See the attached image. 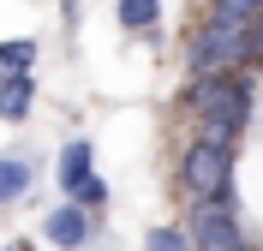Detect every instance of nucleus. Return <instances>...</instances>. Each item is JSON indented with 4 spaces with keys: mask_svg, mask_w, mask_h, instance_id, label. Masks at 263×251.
Wrapping results in <instances>:
<instances>
[{
    "mask_svg": "<svg viewBox=\"0 0 263 251\" xmlns=\"http://www.w3.org/2000/svg\"><path fill=\"white\" fill-rule=\"evenodd\" d=\"M192 251H239L246 234H239V221H233L228 203H197L192 209Z\"/></svg>",
    "mask_w": 263,
    "mask_h": 251,
    "instance_id": "nucleus-3",
    "label": "nucleus"
},
{
    "mask_svg": "<svg viewBox=\"0 0 263 251\" xmlns=\"http://www.w3.org/2000/svg\"><path fill=\"white\" fill-rule=\"evenodd\" d=\"M120 24H126L132 36H156V24H162V0H120Z\"/></svg>",
    "mask_w": 263,
    "mask_h": 251,
    "instance_id": "nucleus-8",
    "label": "nucleus"
},
{
    "mask_svg": "<svg viewBox=\"0 0 263 251\" xmlns=\"http://www.w3.org/2000/svg\"><path fill=\"white\" fill-rule=\"evenodd\" d=\"M180 191L192 203H228L233 198V150H221V144H185L180 156Z\"/></svg>",
    "mask_w": 263,
    "mask_h": 251,
    "instance_id": "nucleus-2",
    "label": "nucleus"
},
{
    "mask_svg": "<svg viewBox=\"0 0 263 251\" xmlns=\"http://www.w3.org/2000/svg\"><path fill=\"white\" fill-rule=\"evenodd\" d=\"M42 234H48L60 251H78V245H90L96 221H90V209H78V203H60V209H54V216L42 221Z\"/></svg>",
    "mask_w": 263,
    "mask_h": 251,
    "instance_id": "nucleus-4",
    "label": "nucleus"
},
{
    "mask_svg": "<svg viewBox=\"0 0 263 251\" xmlns=\"http://www.w3.org/2000/svg\"><path fill=\"white\" fill-rule=\"evenodd\" d=\"M30 191V162L24 156H0V203H18Z\"/></svg>",
    "mask_w": 263,
    "mask_h": 251,
    "instance_id": "nucleus-9",
    "label": "nucleus"
},
{
    "mask_svg": "<svg viewBox=\"0 0 263 251\" xmlns=\"http://www.w3.org/2000/svg\"><path fill=\"white\" fill-rule=\"evenodd\" d=\"M36 66V42L30 36H12V42H0V78H24Z\"/></svg>",
    "mask_w": 263,
    "mask_h": 251,
    "instance_id": "nucleus-10",
    "label": "nucleus"
},
{
    "mask_svg": "<svg viewBox=\"0 0 263 251\" xmlns=\"http://www.w3.org/2000/svg\"><path fill=\"white\" fill-rule=\"evenodd\" d=\"M144 251H192V239H185V227H149Z\"/></svg>",
    "mask_w": 263,
    "mask_h": 251,
    "instance_id": "nucleus-11",
    "label": "nucleus"
},
{
    "mask_svg": "<svg viewBox=\"0 0 263 251\" xmlns=\"http://www.w3.org/2000/svg\"><path fill=\"white\" fill-rule=\"evenodd\" d=\"M6 251H36V245H30V239H12V245H6Z\"/></svg>",
    "mask_w": 263,
    "mask_h": 251,
    "instance_id": "nucleus-15",
    "label": "nucleus"
},
{
    "mask_svg": "<svg viewBox=\"0 0 263 251\" xmlns=\"http://www.w3.org/2000/svg\"><path fill=\"white\" fill-rule=\"evenodd\" d=\"M251 18H263V0H215L210 18H203V30H215V36H246Z\"/></svg>",
    "mask_w": 263,
    "mask_h": 251,
    "instance_id": "nucleus-5",
    "label": "nucleus"
},
{
    "mask_svg": "<svg viewBox=\"0 0 263 251\" xmlns=\"http://www.w3.org/2000/svg\"><path fill=\"white\" fill-rule=\"evenodd\" d=\"M72 203H78V209H102V203H108V185H102L96 173H90V180H84L78 191H72Z\"/></svg>",
    "mask_w": 263,
    "mask_h": 251,
    "instance_id": "nucleus-13",
    "label": "nucleus"
},
{
    "mask_svg": "<svg viewBox=\"0 0 263 251\" xmlns=\"http://www.w3.org/2000/svg\"><path fill=\"white\" fill-rule=\"evenodd\" d=\"M185 108L197 114V138L233 150V138L251 126V78L246 72H221V78H197L185 90Z\"/></svg>",
    "mask_w": 263,
    "mask_h": 251,
    "instance_id": "nucleus-1",
    "label": "nucleus"
},
{
    "mask_svg": "<svg viewBox=\"0 0 263 251\" xmlns=\"http://www.w3.org/2000/svg\"><path fill=\"white\" fill-rule=\"evenodd\" d=\"M60 6H66V18H72V24H78V0H60Z\"/></svg>",
    "mask_w": 263,
    "mask_h": 251,
    "instance_id": "nucleus-14",
    "label": "nucleus"
},
{
    "mask_svg": "<svg viewBox=\"0 0 263 251\" xmlns=\"http://www.w3.org/2000/svg\"><path fill=\"white\" fill-rule=\"evenodd\" d=\"M90 162H96V156H90V144H84V138H72V144L60 150V185H66V191H78V185L96 173Z\"/></svg>",
    "mask_w": 263,
    "mask_h": 251,
    "instance_id": "nucleus-7",
    "label": "nucleus"
},
{
    "mask_svg": "<svg viewBox=\"0 0 263 251\" xmlns=\"http://www.w3.org/2000/svg\"><path fill=\"white\" fill-rule=\"evenodd\" d=\"M36 102V78L24 72V78H0V120H24Z\"/></svg>",
    "mask_w": 263,
    "mask_h": 251,
    "instance_id": "nucleus-6",
    "label": "nucleus"
},
{
    "mask_svg": "<svg viewBox=\"0 0 263 251\" xmlns=\"http://www.w3.org/2000/svg\"><path fill=\"white\" fill-rule=\"evenodd\" d=\"M257 60H263V18H251V24H246V36H239V72H246V66H257Z\"/></svg>",
    "mask_w": 263,
    "mask_h": 251,
    "instance_id": "nucleus-12",
    "label": "nucleus"
}]
</instances>
